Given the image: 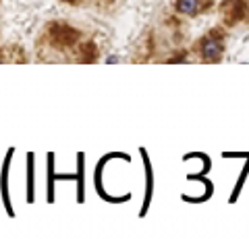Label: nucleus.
<instances>
[{
  "label": "nucleus",
  "instance_id": "nucleus-2",
  "mask_svg": "<svg viewBox=\"0 0 249 239\" xmlns=\"http://www.w3.org/2000/svg\"><path fill=\"white\" fill-rule=\"evenodd\" d=\"M177 9H178V13H183V15H196L197 9H199V2L197 0H178Z\"/></svg>",
  "mask_w": 249,
  "mask_h": 239
},
{
  "label": "nucleus",
  "instance_id": "nucleus-1",
  "mask_svg": "<svg viewBox=\"0 0 249 239\" xmlns=\"http://www.w3.org/2000/svg\"><path fill=\"white\" fill-rule=\"evenodd\" d=\"M201 52H204V56L208 60H214L220 56V52H222V46H220V40H216V37L212 36H208L204 42H201Z\"/></svg>",
  "mask_w": 249,
  "mask_h": 239
}]
</instances>
